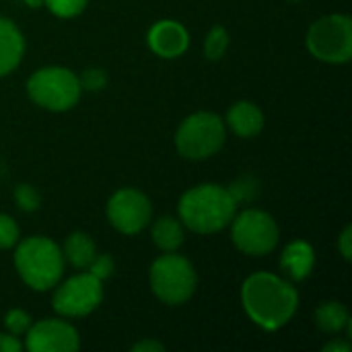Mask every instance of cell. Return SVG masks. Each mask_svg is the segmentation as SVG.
I'll return each mask as SVG.
<instances>
[{"label":"cell","mask_w":352,"mask_h":352,"mask_svg":"<svg viewBox=\"0 0 352 352\" xmlns=\"http://www.w3.org/2000/svg\"><path fill=\"white\" fill-rule=\"evenodd\" d=\"M229 192H231V196L235 198V202L241 204V202L254 200V198L258 196L260 188H258V182H256L254 177H241V179H237L233 186H229Z\"/></svg>","instance_id":"obj_21"},{"label":"cell","mask_w":352,"mask_h":352,"mask_svg":"<svg viewBox=\"0 0 352 352\" xmlns=\"http://www.w3.org/2000/svg\"><path fill=\"white\" fill-rule=\"evenodd\" d=\"M338 250H340V254H342V258L346 262L352 260V227H346L342 231V235L338 239Z\"/></svg>","instance_id":"obj_27"},{"label":"cell","mask_w":352,"mask_h":352,"mask_svg":"<svg viewBox=\"0 0 352 352\" xmlns=\"http://www.w3.org/2000/svg\"><path fill=\"white\" fill-rule=\"evenodd\" d=\"M19 276L33 291H50L64 272L62 250L47 237H29L14 252Z\"/></svg>","instance_id":"obj_3"},{"label":"cell","mask_w":352,"mask_h":352,"mask_svg":"<svg viewBox=\"0 0 352 352\" xmlns=\"http://www.w3.org/2000/svg\"><path fill=\"white\" fill-rule=\"evenodd\" d=\"M116 270V264H113V258L109 254H99L93 258V262L89 264V274H93L95 278H99L101 283L105 278H109Z\"/></svg>","instance_id":"obj_25"},{"label":"cell","mask_w":352,"mask_h":352,"mask_svg":"<svg viewBox=\"0 0 352 352\" xmlns=\"http://www.w3.org/2000/svg\"><path fill=\"white\" fill-rule=\"evenodd\" d=\"M241 301L248 318L262 330L274 332L291 322L299 295L293 285L270 272L252 274L241 287Z\"/></svg>","instance_id":"obj_1"},{"label":"cell","mask_w":352,"mask_h":352,"mask_svg":"<svg viewBox=\"0 0 352 352\" xmlns=\"http://www.w3.org/2000/svg\"><path fill=\"white\" fill-rule=\"evenodd\" d=\"M309 52L328 64H344L352 58V19L349 14H328L316 21L307 33Z\"/></svg>","instance_id":"obj_7"},{"label":"cell","mask_w":352,"mask_h":352,"mask_svg":"<svg viewBox=\"0 0 352 352\" xmlns=\"http://www.w3.org/2000/svg\"><path fill=\"white\" fill-rule=\"evenodd\" d=\"M19 241V225L8 214H0V250H8Z\"/></svg>","instance_id":"obj_24"},{"label":"cell","mask_w":352,"mask_h":352,"mask_svg":"<svg viewBox=\"0 0 352 352\" xmlns=\"http://www.w3.org/2000/svg\"><path fill=\"white\" fill-rule=\"evenodd\" d=\"M351 322L349 309L338 301H328L316 309V324L326 334H340Z\"/></svg>","instance_id":"obj_18"},{"label":"cell","mask_w":352,"mask_h":352,"mask_svg":"<svg viewBox=\"0 0 352 352\" xmlns=\"http://www.w3.org/2000/svg\"><path fill=\"white\" fill-rule=\"evenodd\" d=\"M64 260H68L74 268L85 270L89 268V264L93 262V258L97 256V248L95 241L87 235V233H70L66 243H64V252H62Z\"/></svg>","instance_id":"obj_16"},{"label":"cell","mask_w":352,"mask_h":352,"mask_svg":"<svg viewBox=\"0 0 352 352\" xmlns=\"http://www.w3.org/2000/svg\"><path fill=\"white\" fill-rule=\"evenodd\" d=\"M25 52V37L21 29L10 21L0 16V76L10 74Z\"/></svg>","instance_id":"obj_14"},{"label":"cell","mask_w":352,"mask_h":352,"mask_svg":"<svg viewBox=\"0 0 352 352\" xmlns=\"http://www.w3.org/2000/svg\"><path fill=\"white\" fill-rule=\"evenodd\" d=\"M80 89H89V91H101L107 82V74L101 68H87L82 72V76L78 78Z\"/></svg>","instance_id":"obj_26"},{"label":"cell","mask_w":352,"mask_h":352,"mask_svg":"<svg viewBox=\"0 0 352 352\" xmlns=\"http://www.w3.org/2000/svg\"><path fill=\"white\" fill-rule=\"evenodd\" d=\"M225 124L241 138H254L264 128V113L252 101H237L229 107Z\"/></svg>","instance_id":"obj_13"},{"label":"cell","mask_w":352,"mask_h":352,"mask_svg":"<svg viewBox=\"0 0 352 352\" xmlns=\"http://www.w3.org/2000/svg\"><path fill=\"white\" fill-rule=\"evenodd\" d=\"M153 243L169 254V252H177L184 243V223H179L173 217H161L155 227H153Z\"/></svg>","instance_id":"obj_17"},{"label":"cell","mask_w":352,"mask_h":352,"mask_svg":"<svg viewBox=\"0 0 352 352\" xmlns=\"http://www.w3.org/2000/svg\"><path fill=\"white\" fill-rule=\"evenodd\" d=\"M177 210L182 223L188 229L202 235H210L225 229L233 221L237 212V202L231 196L229 188L217 184H202L182 196Z\"/></svg>","instance_id":"obj_2"},{"label":"cell","mask_w":352,"mask_h":352,"mask_svg":"<svg viewBox=\"0 0 352 352\" xmlns=\"http://www.w3.org/2000/svg\"><path fill=\"white\" fill-rule=\"evenodd\" d=\"M103 299L101 280L93 274H76L66 280L54 295V309L64 318H82L99 307Z\"/></svg>","instance_id":"obj_9"},{"label":"cell","mask_w":352,"mask_h":352,"mask_svg":"<svg viewBox=\"0 0 352 352\" xmlns=\"http://www.w3.org/2000/svg\"><path fill=\"white\" fill-rule=\"evenodd\" d=\"M14 202H16V206H19L21 210L33 212V210L39 208V194H37V190H35L33 186L21 184V186H16V190H14Z\"/></svg>","instance_id":"obj_23"},{"label":"cell","mask_w":352,"mask_h":352,"mask_svg":"<svg viewBox=\"0 0 352 352\" xmlns=\"http://www.w3.org/2000/svg\"><path fill=\"white\" fill-rule=\"evenodd\" d=\"M23 2H25V4H27L29 8H37V6H39V4H41L43 0H23Z\"/></svg>","instance_id":"obj_31"},{"label":"cell","mask_w":352,"mask_h":352,"mask_svg":"<svg viewBox=\"0 0 352 352\" xmlns=\"http://www.w3.org/2000/svg\"><path fill=\"white\" fill-rule=\"evenodd\" d=\"M280 266L293 280H305L316 266V252L307 241L297 239L285 248L280 256Z\"/></svg>","instance_id":"obj_15"},{"label":"cell","mask_w":352,"mask_h":352,"mask_svg":"<svg viewBox=\"0 0 352 352\" xmlns=\"http://www.w3.org/2000/svg\"><path fill=\"white\" fill-rule=\"evenodd\" d=\"M146 41H148V47L157 56H161V58H179L190 45V35H188V29L182 23L165 19V21L155 23L148 29Z\"/></svg>","instance_id":"obj_12"},{"label":"cell","mask_w":352,"mask_h":352,"mask_svg":"<svg viewBox=\"0 0 352 352\" xmlns=\"http://www.w3.org/2000/svg\"><path fill=\"white\" fill-rule=\"evenodd\" d=\"M78 76L62 66H47L35 70L27 80L31 101L50 111H66L80 99Z\"/></svg>","instance_id":"obj_4"},{"label":"cell","mask_w":352,"mask_h":352,"mask_svg":"<svg viewBox=\"0 0 352 352\" xmlns=\"http://www.w3.org/2000/svg\"><path fill=\"white\" fill-rule=\"evenodd\" d=\"M4 326L6 330L12 334V336H21V334H27L29 328H31V316L23 309H10L6 316H4Z\"/></svg>","instance_id":"obj_22"},{"label":"cell","mask_w":352,"mask_h":352,"mask_svg":"<svg viewBox=\"0 0 352 352\" xmlns=\"http://www.w3.org/2000/svg\"><path fill=\"white\" fill-rule=\"evenodd\" d=\"M23 349V342L12 336L10 332L8 334H0V352H19Z\"/></svg>","instance_id":"obj_28"},{"label":"cell","mask_w":352,"mask_h":352,"mask_svg":"<svg viewBox=\"0 0 352 352\" xmlns=\"http://www.w3.org/2000/svg\"><path fill=\"white\" fill-rule=\"evenodd\" d=\"M151 289L167 305L186 303L196 291L194 266L175 252L157 258L151 266Z\"/></svg>","instance_id":"obj_6"},{"label":"cell","mask_w":352,"mask_h":352,"mask_svg":"<svg viewBox=\"0 0 352 352\" xmlns=\"http://www.w3.org/2000/svg\"><path fill=\"white\" fill-rule=\"evenodd\" d=\"M231 239L248 256H266L278 243V227L276 221L258 208H248L233 217Z\"/></svg>","instance_id":"obj_8"},{"label":"cell","mask_w":352,"mask_h":352,"mask_svg":"<svg viewBox=\"0 0 352 352\" xmlns=\"http://www.w3.org/2000/svg\"><path fill=\"white\" fill-rule=\"evenodd\" d=\"M165 346L157 340H140L132 346V352H163Z\"/></svg>","instance_id":"obj_29"},{"label":"cell","mask_w":352,"mask_h":352,"mask_svg":"<svg viewBox=\"0 0 352 352\" xmlns=\"http://www.w3.org/2000/svg\"><path fill=\"white\" fill-rule=\"evenodd\" d=\"M25 346L29 352H76L80 349V338L68 322L41 320L31 324Z\"/></svg>","instance_id":"obj_11"},{"label":"cell","mask_w":352,"mask_h":352,"mask_svg":"<svg viewBox=\"0 0 352 352\" xmlns=\"http://www.w3.org/2000/svg\"><path fill=\"white\" fill-rule=\"evenodd\" d=\"M225 144V122L210 111H198L182 122L175 134V146L186 159L202 161L212 157Z\"/></svg>","instance_id":"obj_5"},{"label":"cell","mask_w":352,"mask_h":352,"mask_svg":"<svg viewBox=\"0 0 352 352\" xmlns=\"http://www.w3.org/2000/svg\"><path fill=\"white\" fill-rule=\"evenodd\" d=\"M229 47V33L225 27L217 25L210 29L208 37H206V43H204V54L208 60H221L225 56Z\"/></svg>","instance_id":"obj_19"},{"label":"cell","mask_w":352,"mask_h":352,"mask_svg":"<svg viewBox=\"0 0 352 352\" xmlns=\"http://www.w3.org/2000/svg\"><path fill=\"white\" fill-rule=\"evenodd\" d=\"M324 352H351V342L342 340H332L324 346Z\"/></svg>","instance_id":"obj_30"},{"label":"cell","mask_w":352,"mask_h":352,"mask_svg":"<svg viewBox=\"0 0 352 352\" xmlns=\"http://www.w3.org/2000/svg\"><path fill=\"white\" fill-rule=\"evenodd\" d=\"M89 0H43V4L47 6V10L56 16L62 19H70L76 16L85 10Z\"/></svg>","instance_id":"obj_20"},{"label":"cell","mask_w":352,"mask_h":352,"mask_svg":"<svg viewBox=\"0 0 352 352\" xmlns=\"http://www.w3.org/2000/svg\"><path fill=\"white\" fill-rule=\"evenodd\" d=\"M151 214V200L134 188L118 190L107 202V219L111 227L124 235H134L142 231L148 225Z\"/></svg>","instance_id":"obj_10"}]
</instances>
